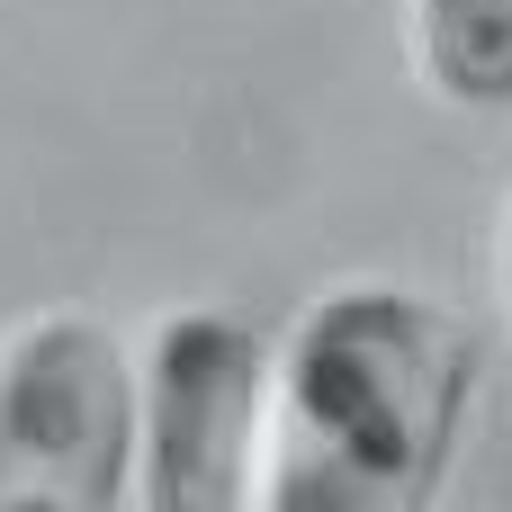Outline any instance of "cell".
<instances>
[{
    "instance_id": "cell-5",
    "label": "cell",
    "mask_w": 512,
    "mask_h": 512,
    "mask_svg": "<svg viewBox=\"0 0 512 512\" xmlns=\"http://www.w3.org/2000/svg\"><path fill=\"white\" fill-rule=\"evenodd\" d=\"M504 306H512V207H504Z\"/></svg>"
},
{
    "instance_id": "cell-3",
    "label": "cell",
    "mask_w": 512,
    "mask_h": 512,
    "mask_svg": "<svg viewBox=\"0 0 512 512\" xmlns=\"http://www.w3.org/2000/svg\"><path fill=\"white\" fill-rule=\"evenodd\" d=\"M270 342L225 306H180L135 360V504L243 512L261 486Z\"/></svg>"
},
{
    "instance_id": "cell-1",
    "label": "cell",
    "mask_w": 512,
    "mask_h": 512,
    "mask_svg": "<svg viewBox=\"0 0 512 512\" xmlns=\"http://www.w3.org/2000/svg\"><path fill=\"white\" fill-rule=\"evenodd\" d=\"M477 414V333L396 279L324 288L270 351L261 486L279 512H423L441 504Z\"/></svg>"
},
{
    "instance_id": "cell-4",
    "label": "cell",
    "mask_w": 512,
    "mask_h": 512,
    "mask_svg": "<svg viewBox=\"0 0 512 512\" xmlns=\"http://www.w3.org/2000/svg\"><path fill=\"white\" fill-rule=\"evenodd\" d=\"M405 36L432 99L468 117L512 108V0H405Z\"/></svg>"
},
{
    "instance_id": "cell-2",
    "label": "cell",
    "mask_w": 512,
    "mask_h": 512,
    "mask_svg": "<svg viewBox=\"0 0 512 512\" xmlns=\"http://www.w3.org/2000/svg\"><path fill=\"white\" fill-rule=\"evenodd\" d=\"M135 486V360L81 315H27L0 342V512H108Z\"/></svg>"
}]
</instances>
